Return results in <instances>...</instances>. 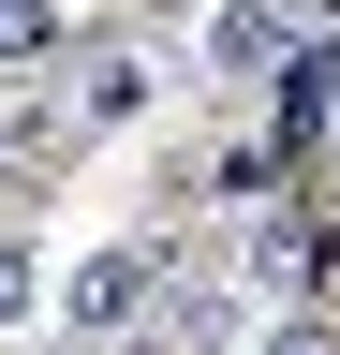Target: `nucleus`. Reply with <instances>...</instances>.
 I'll use <instances>...</instances> for the list:
<instances>
[{
  "label": "nucleus",
  "mask_w": 340,
  "mask_h": 355,
  "mask_svg": "<svg viewBox=\"0 0 340 355\" xmlns=\"http://www.w3.org/2000/svg\"><path fill=\"white\" fill-rule=\"evenodd\" d=\"M237 266H251L267 311H325V282H340V193H267L251 237H237Z\"/></svg>",
  "instance_id": "2"
},
{
  "label": "nucleus",
  "mask_w": 340,
  "mask_h": 355,
  "mask_svg": "<svg viewBox=\"0 0 340 355\" xmlns=\"http://www.w3.org/2000/svg\"><path fill=\"white\" fill-rule=\"evenodd\" d=\"M118 355H163V340H118Z\"/></svg>",
  "instance_id": "10"
},
{
  "label": "nucleus",
  "mask_w": 340,
  "mask_h": 355,
  "mask_svg": "<svg viewBox=\"0 0 340 355\" xmlns=\"http://www.w3.org/2000/svg\"><path fill=\"white\" fill-rule=\"evenodd\" d=\"M134 104H148V60H134V44H89V60L60 74V119L74 133H104V119H134Z\"/></svg>",
  "instance_id": "5"
},
{
  "label": "nucleus",
  "mask_w": 340,
  "mask_h": 355,
  "mask_svg": "<svg viewBox=\"0 0 340 355\" xmlns=\"http://www.w3.org/2000/svg\"><path fill=\"white\" fill-rule=\"evenodd\" d=\"M148 340H163V355H237V340H251V282H178V266H163Z\"/></svg>",
  "instance_id": "4"
},
{
  "label": "nucleus",
  "mask_w": 340,
  "mask_h": 355,
  "mask_svg": "<svg viewBox=\"0 0 340 355\" xmlns=\"http://www.w3.org/2000/svg\"><path fill=\"white\" fill-rule=\"evenodd\" d=\"M45 282H60L45 237H30V222H0V340H30V326H45Z\"/></svg>",
  "instance_id": "7"
},
{
  "label": "nucleus",
  "mask_w": 340,
  "mask_h": 355,
  "mask_svg": "<svg viewBox=\"0 0 340 355\" xmlns=\"http://www.w3.org/2000/svg\"><path fill=\"white\" fill-rule=\"evenodd\" d=\"M15 355H74V340H60V326H45V340H15Z\"/></svg>",
  "instance_id": "9"
},
{
  "label": "nucleus",
  "mask_w": 340,
  "mask_h": 355,
  "mask_svg": "<svg viewBox=\"0 0 340 355\" xmlns=\"http://www.w3.org/2000/svg\"><path fill=\"white\" fill-rule=\"evenodd\" d=\"M251 355H340V326H325V311H267V326H251Z\"/></svg>",
  "instance_id": "8"
},
{
  "label": "nucleus",
  "mask_w": 340,
  "mask_h": 355,
  "mask_svg": "<svg viewBox=\"0 0 340 355\" xmlns=\"http://www.w3.org/2000/svg\"><path fill=\"white\" fill-rule=\"evenodd\" d=\"M45 311H60V340H74V355H118V340H148V311H163V252H148V237H104V252H74L60 282H45Z\"/></svg>",
  "instance_id": "1"
},
{
  "label": "nucleus",
  "mask_w": 340,
  "mask_h": 355,
  "mask_svg": "<svg viewBox=\"0 0 340 355\" xmlns=\"http://www.w3.org/2000/svg\"><path fill=\"white\" fill-rule=\"evenodd\" d=\"M296 44H311V0H222V15L193 30V74L207 89H281Z\"/></svg>",
  "instance_id": "3"
},
{
  "label": "nucleus",
  "mask_w": 340,
  "mask_h": 355,
  "mask_svg": "<svg viewBox=\"0 0 340 355\" xmlns=\"http://www.w3.org/2000/svg\"><path fill=\"white\" fill-rule=\"evenodd\" d=\"M193 193H207V207H237V222L267 207V193H296V178H281V133H222V148H207V178H193Z\"/></svg>",
  "instance_id": "6"
}]
</instances>
